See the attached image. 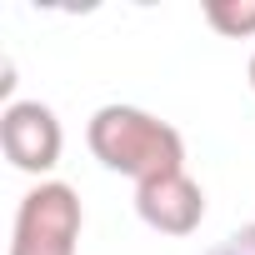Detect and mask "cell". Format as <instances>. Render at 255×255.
I'll return each mask as SVG.
<instances>
[{"label": "cell", "instance_id": "6da1fadb", "mask_svg": "<svg viewBox=\"0 0 255 255\" xmlns=\"http://www.w3.org/2000/svg\"><path fill=\"white\" fill-rule=\"evenodd\" d=\"M95 160L115 175H130L135 185L160 180V175H180L185 165V140L175 125L135 110V105H100L90 115V130H85Z\"/></svg>", "mask_w": 255, "mask_h": 255}, {"label": "cell", "instance_id": "7a4b0ae2", "mask_svg": "<svg viewBox=\"0 0 255 255\" xmlns=\"http://www.w3.org/2000/svg\"><path fill=\"white\" fill-rule=\"evenodd\" d=\"M80 240V200L70 185L45 180L20 200L10 255H75Z\"/></svg>", "mask_w": 255, "mask_h": 255}, {"label": "cell", "instance_id": "3957f363", "mask_svg": "<svg viewBox=\"0 0 255 255\" xmlns=\"http://www.w3.org/2000/svg\"><path fill=\"white\" fill-rule=\"evenodd\" d=\"M0 150L25 175H45L60 160V120L40 100H15L0 115Z\"/></svg>", "mask_w": 255, "mask_h": 255}, {"label": "cell", "instance_id": "277c9868", "mask_svg": "<svg viewBox=\"0 0 255 255\" xmlns=\"http://www.w3.org/2000/svg\"><path fill=\"white\" fill-rule=\"evenodd\" d=\"M135 210L150 230L160 235H190L200 220H205V190L180 170V175H160V180H145L135 185Z\"/></svg>", "mask_w": 255, "mask_h": 255}, {"label": "cell", "instance_id": "5b68a950", "mask_svg": "<svg viewBox=\"0 0 255 255\" xmlns=\"http://www.w3.org/2000/svg\"><path fill=\"white\" fill-rule=\"evenodd\" d=\"M205 25L230 40L255 35V0H205Z\"/></svg>", "mask_w": 255, "mask_h": 255}, {"label": "cell", "instance_id": "8992f818", "mask_svg": "<svg viewBox=\"0 0 255 255\" xmlns=\"http://www.w3.org/2000/svg\"><path fill=\"white\" fill-rule=\"evenodd\" d=\"M210 255H255V225H240L235 235H225Z\"/></svg>", "mask_w": 255, "mask_h": 255}, {"label": "cell", "instance_id": "52a82bcc", "mask_svg": "<svg viewBox=\"0 0 255 255\" xmlns=\"http://www.w3.org/2000/svg\"><path fill=\"white\" fill-rule=\"evenodd\" d=\"M250 90H255V55H250Z\"/></svg>", "mask_w": 255, "mask_h": 255}]
</instances>
